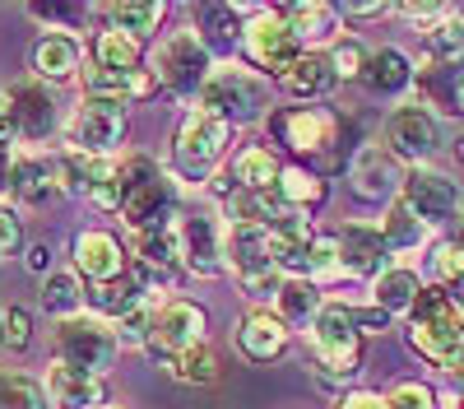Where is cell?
<instances>
[{
	"label": "cell",
	"mask_w": 464,
	"mask_h": 409,
	"mask_svg": "<svg viewBox=\"0 0 464 409\" xmlns=\"http://www.w3.org/2000/svg\"><path fill=\"white\" fill-rule=\"evenodd\" d=\"M404 340L428 367H437V372L455 367L464 358V307H459V297L428 284L418 297V307L404 321Z\"/></svg>",
	"instance_id": "1"
},
{
	"label": "cell",
	"mask_w": 464,
	"mask_h": 409,
	"mask_svg": "<svg viewBox=\"0 0 464 409\" xmlns=\"http://www.w3.org/2000/svg\"><path fill=\"white\" fill-rule=\"evenodd\" d=\"M312 367L325 386H348L362 372V326L353 303H325V312L306 330Z\"/></svg>",
	"instance_id": "2"
},
{
	"label": "cell",
	"mask_w": 464,
	"mask_h": 409,
	"mask_svg": "<svg viewBox=\"0 0 464 409\" xmlns=\"http://www.w3.org/2000/svg\"><path fill=\"white\" fill-rule=\"evenodd\" d=\"M227 149H232V126L209 117L205 107H190L172 135V177L190 186L214 181L218 168L227 163Z\"/></svg>",
	"instance_id": "3"
},
{
	"label": "cell",
	"mask_w": 464,
	"mask_h": 409,
	"mask_svg": "<svg viewBox=\"0 0 464 409\" xmlns=\"http://www.w3.org/2000/svg\"><path fill=\"white\" fill-rule=\"evenodd\" d=\"M121 219L130 233H144L163 219H177V177L144 154H121Z\"/></svg>",
	"instance_id": "4"
},
{
	"label": "cell",
	"mask_w": 464,
	"mask_h": 409,
	"mask_svg": "<svg viewBox=\"0 0 464 409\" xmlns=\"http://www.w3.org/2000/svg\"><path fill=\"white\" fill-rule=\"evenodd\" d=\"M214 52L200 43V33L196 28H181L172 37H163L159 52H153V80H159L163 93H172L177 102L186 107H196L205 84H209V74H214Z\"/></svg>",
	"instance_id": "5"
},
{
	"label": "cell",
	"mask_w": 464,
	"mask_h": 409,
	"mask_svg": "<svg viewBox=\"0 0 464 409\" xmlns=\"http://www.w3.org/2000/svg\"><path fill=\"white\" fill-rule=\"evenodd\" d=\"M196 107H205L209 117H218V122H227L232 131L251 126V122H269V84L260 80L256 70L218 65L209 74V84H205Z\"/></svg>",
	"instance_id": "6"
},
{
	"label": "cell",
	"mask_w": 464,
	"mask_h": 409,
	"mask_svg": "<svg viewBox=\"0 0 464 409\" xmlns=\"http://www.w3.org/2000/svg\"><path fill=\"white\" fill-rule=\"evenodd\" d=\"M126 126H130V107L111 102V98H80L65 117V144L84 149L93 159H121L126 144Z\"/></svg>",
	"instance_id": "7"
},
{
	"label": "cell",
	"mask_w": 464,
	"mask_h": 409,
	"mask_svg": "<svg viewBox=\"0 0 464 409\" xmlns=\"http://www.w3.org/2000/svg\"><path fill=\"white\" fill-rule=\"evenodd\" d=\"M242 56L251 61V70L260 74H269V80H284V74L306 56V47L297 43V33L288 28V19H284V10H269V5H260L251 19H246V37H242Z\"/></svg>",
	"instance_id": "8"
},
{
	"label": "cell",
	"mask_w": 464,
	"mask_h": 409,
	"mask_svg": "<svg viewBox=\"0 0 464 409\" xmlns=\"http://www.w3.org/2000/svg\"><path fill=\"white\" fill-rule=\"evenodd\" d=\"M52 349H56V363L107 377L111 363H116V354H121V340H116V330H111L102 316L84 312V316L56 321V330H52Z\"/></svg>",
	"instance_id": "9"
},
{
	"label": "cell",
	"mask_w": 464,
	"mask_h": 409,
	"mask_svg": "<svg viewBox=\"0 0 464 409\" xmlns=\"http://www.w3.org/2000/svg\"><path fill=\"white\" fill-rule=\"evenodd\" d=\"M381 144L391 149V154L404 163V168H432V159L441 154L446 144V126L437 112H428L422 102H400L391 117H385V135Z\"/></svg>",
	"instance_id": "10"
},
{
	"label": "cell",
	"mask_w": 464,
	"mask_h": 409,
	"mask_svg": "<svg viewBox=\"0 0 464 409\" xmlns=\"http://www.w3.org/2000/svg\"><path fill=\"white\" fill-rule=\"evenodd\" d=\"M205 330H209V312L196 297H163L159 312H153V330H149L144 354L172 367L186 349L205 345Z\"/></svg>",
	"instance_id": "11"
},
{
	"label": "cell",
	"mask_w": 464,
	"mask_h": 409,
	"mask_svg": "<svg viewBox=\"0 0 464 409\" xmlns=\"http://www.w3.org/2000/svg\"><path fill=\"white\" fill-rule=\"evenodd\" d=\"M269 135H275L288 154L297 159H316L339 140V117L330 107H312V102H297V107H275L269 112Z\"/></svg>",
	"instance_id": "12"
},
{
	"label": "cell",
	"mask_w": 464,
	"mask_h": 409,
	"mask_svg": "<svg viewBox=\"0 0 464 409\" xmlns=\"http://www.w3.org/2000/svg\"><path fill=\"white\" fill-rule=\"evenodd\" d=\"M400 200L428 223V229H446L450 219L464 214V196H459V181L441 168H409L404 172V191Z\"/></svg>",
	"instance_id": "13"
},
{
	"label": "cell",
	"mask_w": 464,
	"mask_h": 409,
	"mask_svg": "<svg viewBox=\"0 0 464 409\" xmlns=\"http://www.w3.org/2000/svg\"><path fill=\"white\" fill-rule=\"evenodd\" d=\"M130 266H135V256L126 251L121 238L107 233V229H80V233L70 238V270L80 275L89 288L121 279Z\"/></svg>",
	"instance_id": "14"
},
{
	"label": "cell",
	"mask_w": 464,
	"mask_h": 409,
	"mask_svg": "<svg viewBox=\"0 0 464 409\" xmlns=\"http://www.w3.org/2000/svg\"><path fill=\"white\" fill-rule=\"evenodd\" d=\"M404 172H409V168H404L381 140H376V144H358L353 159H348V186H353V196H362V200H372V205L400 200Z\"/></svg>",
	"instance_id": "15"
},
{
	"label": "cell",
	"mask_w": 464,
	"mask_h": 409,
	"mask_svg": "<svg viewBox=\"0 0 464 409\" xmlns=\"http://www.w3.org/2000/svg\"><path fill=\"white\" fill-rule=\"evenodd\" d=\"M334 238H339V266H343L348 279H367V284H376L385 270L395 266V260H391L395 251H391V242H385L381 223H362V219H353V223H343Z\"/></svg>",
	"instance_id": "16"
},
{
	"label": "cell",
	"mask_w": 464,
	"mask_h": 409,
	"mask_svg": "<svg viewBox=\"0 0 464 409\" xmlns=\"http://www.w3.org/2000/svg\"><path fill=\"white\" fill-rule=\"evenodd\" d=\"M181 247H186V270L196 279H218L227 270L223 260V214L190 209L181 214Z\"/></svg>",
	"instance_id": "17"
},
{
	"label": "cell",
	"mask_w": 464,
	"mask_h": 409,
	"mask_svg": "<svg viewBox=\"0 0 464 409\" xmlns=\"http://www.w3.org/2000/svg\"><path fill=\"white\" fill-rule=\"evenodd\" d=\"M5 112H10V122H14L19 140H28V144H43V140L61 126L56 98L47 93V84H37V80L10 84V89H5Z\"/></svg>",
	"instance_id": "18"
},
{
	"label": "cell",
	"mask_w": 464,
	"mask_h": 409,
	"mask_svg": "<svg viewBox=\"0 0 464 409\" xmlns=\"http://www.w3.org/2000/svg\"><path fill=\"white\" fill-rule=\"evenodd\" d=\"M288 345H293V330L275 307H251L237 321V354L246 363H275L288 354Z\"/></svg>",
	"instance_id": "19"
},
{
	"label": "cell",
	"mask_w": 464,
	"mask_h": 409,
	"mask_svg": "<svg viewBox=\"0 0 464 409\" xmlns=\"http://www.w3.org/2000/svg\"><path fill=\"white\" fill-rule=\"evenodd\" d=\"M80 65H84V43L70 33H43L28 52V70L37 84H70L84 74Z\"/></svg>",
	"instance_id": "20"
},
{
	"label": "cell",
	"mask_w": 464,
	"mask_h": 409,
	"mask_svg": "<svg viewBox=\"0 0 464 409\" xmlns=\"http://www.w3.org/2000/svg\"><path fill=\"white\" fill-rule=\"evenodd\" d=\"M47 395H52L56 409H111L107 377H98V372H80V367H65V363H52L47 367Z\"/></svg>",
	"instance_id": "21"
},
{
	"label": "cell",
	"mask_w": 464,
	"mask_h": 409,
	"mask_svg": "<svg viewBox=\"0 0 464 409\" xmlns=\"http://www.w3.org/2000/svg\"><path fill=\"white\" fill-rule=\"evenodd\" d=\"M413 89H418L413 102H422L428 112H437V117H459V112H464V65L422 61Z\"/></svg>",
	"instance_id": "22"
},
{
	"label": "cell",
	"mask_w": 464,
	"mask_h": 409,
	"mask_svg": "<svg viewBox=\"0 0 464 409\" xmlns=\"http://www.w3.org/2000/svg\"><path fill=\"white\" fill-rule=\"evenodd\" d=\"M256 10H260V5H200V15H196V33H200V43H205L214 56H232V52H242L246 19H251Z\"/></svg>",
	"instance_id": "23"
},
{
	"label": "cell",
	"mask_w": 464,
	"mask_h": 409,
	"mask_svg": "<svg viewBox=\"0 0 464 409\" xmlns=\"http://www.w3.org/2000/svg\"><path fill=\"white\" fill-rule=\"evenodd\" d=\"M135 260L153 275H172V270H186V247H181V214L177 219H163L153 229L135 233Z\"/></svg>",
	"instance_id": "24"
},
{
	"label": "cell",
	"mask_w": 464,
	"mask_h": 409,
	"mask_svg": "<svg viewBox=\"0 0 464 409\" xmlns=\"http://www.w3.org/2000/svg\"><path fill=\"white\" fill-rule=\"evenodd\" d=\"M288 28L297 33V43L306 52H330L339 43V5H325V0H297V5H284Z\"/></svg>",
	"instance_id": "25"
},
{
	"label": "cell",
	"mask_w": 464,
	"mask_h": 409,
	"mask_svg": "<svg viewBox=\"0 0 464 409\" xmlns=\"http://www.w3.org/2000/svg\"><path fill=\"white\" fill-rule=\"evenodd\" d=\"M56 191H61V181H56L52 159H37V154L14 159V172H10V205L14 209H43Z\"/></svg>",
	"instance_id": "26"
},
{
	"label": "cell",
	"mask_w": 464,
	"mask_h": 409,
	"mask_svg": "<svg viewBox=\"0 0 464 409\" xmlns=\"http://www.w3.org/2000/svg\"><path fill=\"white\" fill-rule=\"evenodd\" d=\"M279 84H284V93L297 98V102H321V98H330V93L339 89V74H334L330 52H306Z\"/></svg>",
	"instance_id": "27"
},
{
	"label": "cell",
	"mask_w": 464,
	"mask_h": 409,
	"mask_svg": "<svg viewBox=\"0 0 464 409\" xmlns=\"http://www.w3.org/2000/svg\"><path fill=\"white\" fill-rule=\"evenodd\" d=\"M422 288H428V279H422L413 266H391V270L372 284V307H381L391 321H395V316L409 321V312L418 307Z\"/></svg>",
	"instance_id": "28"
},
{
	"label": "cell",
	"mask_w": 464,
	"mask_h": 409,
	"mask_svg": "<svg viewBox=\"0 0 464 409\" xmlns=\"http://www.w3.org/2000/svg\"><path fill=\"white\" fill-rule=\"evenodd\" d=\"M413 80H418V65L400 47H376L372 61H367V74H362V84L376 98H400V93L413 89Z\"/></svg>",
	"instance_id": "29"
},
{
	"label": "cell",
	"mask_w": 464,
	"mask_h": 409,
	"mask_svg": "<svg viewBox=\"0 0 464 409\" xmlns=\"http://www.w3.org/2000/svg\"><path fill=\"white\" fill-rule=\"evenodd\" d=\"M102 15H107V28L126 33L130 43L144 47V43L159 37V28L168 19V5L163 0H121V5H102Z\"/></svg>",
	"instance_id": "30"
},
{
	"label": "cell",
	"mask_w": 464,
	"mask_h": 409,
	"mask_svg": "<svg viewBox=\"0 0 464 409\" xmlns=\"http://www.w3.org/2000/svg\"><path fill=\"white\" fill-rule=\"evenodd\" d=\"M37 303H43V312L56 316V321L84 316V307H89V284L74 275V270H52L43 284H37Z\"/></svg>",
	"instance_id": "31"
},
{
	"label": "cell",
	"mask_w": 464,
	"mask_h": 409,
	"mask_svg": "<svg viewBox=\"0 0 464 409\" xmlns=\"http://www.w3.org/2000/svg\"><path fill=\"white\" fill-rule=\"evenodd\" d=\"M232 181L242 186V191H275L279 177H284V163L269 144H246L242 154H232Z\"/></svg>",
	"instance_id": "32"
},
{
	"label": "cell",
	"mask_w": 464,
	"mask_h": 409,
	"mask_svg": "<svg viewBox=\"0 0 464 409\" xmlns=\"http://www.w3.org/2000/svg\"><path fill=\"white\" fill-rule=\"evenodd\" d=\"M52 163H56V181H61V191L65 196H93V186L102 181V172H107V163L111 159H93V154H84V149H56L52 154Z\"/></svg>",
	"instance_id": "33"
},
{
	"label": "cell",
	"mask_w": 464,
	"mask_h": 409,
	"mask_svg": "<svg viewBox=\"0 0 464 409\" xmlns=\"http://www.w3.org/2000/svg\"><path fill=\"white\" fill-rule=\"evenodd\" d=\"M330 297L321 293V284L312 279H284L279 297H275V312L288 321V330H312V321L325 312Z\"/></svg>",
	"instance_id": "34"
},
{
	"label": "cell",
	"mask_w": 464,
	"mask_h": 409,
	"mask_svg": "<svg viewBox=\"0 0 464 409\" xmlns=\"http://www.w3.org/2000/svg\"><path fill=\"white\" fill-rule=\"evenodd\" d=\"M275 196L284 200V209L312 214V209H321V205H325L330 186H325V177H321V172H312V168H284V177H279V186H275Z\"/></svg>",
	"instance_id": "35"
},
{
	"label": "cell",
	"mask_w": 464,
	"mask_h": 409,
	"mask_svg": "<svg viewBox=\"0 0 464 409\" xmlns=\"http://www.w3.org/2000/svg\"><path fill=\"white\" fill-rule=\"evenodd\" d=\"M89 56H93V65H102V70H144V47L140 43H130L126 33H116V28H98L93 33V43H89Z\"/></svg>",
	"instance_id": "36"
},
{
	"label": "cell",
	"mask_w": 464,
	"mask_h": 409,
	"mask_svg": "<svg viewBox=\"0 0 464 409\" xmlns=\"http://www.w3.org/2000/svg\"><path fill=\"white\" fill-rule=\"evenodd\" d=\"M381 233H385V242H391V251H418V247H428V223H422L404 200H391L385 205V214H381Z\"/></svg>",
	"instance_id": "37"
},
{
	"label": "cell",
	"mask_w": 464,
	"mask_h": 409,
	"mask_svg": "<svg viewBox=\"0 0 464 409\" xmlns=\"http://www.w3.org/2000/svg\"><path fill=\"white\" fill-rule=\"evenodd\" d=\"M428 275H432L437 288L464 297V229L450 233V238H441V242L432 247V256H428Z\"/></svg>",
	"instance_id": "38"
},
{
	"label": "cell",
	"mask_w": 464,
	"mask_h": 409,
	"mask_svg": "<svg viewBox=\"0 0 464 409\" xmlns=\"http://www.w3.org/2000/svg\"><path fill=\"white\" fill-rule=\"evenodd\" d=\"M422 61L464 65V24L455 19V5H450V15H446L432 33H422Z\"/></svg>",
	"instance_id": "39"
},
{
	"label": "cell",
	"mask_w": 464,
	"mask_h": 409,
	"mask_svg": "<svg viewBox=\"0 0 464 409\" xmlns=\"http://www.w3.org/2000/svg\"><path fill=\"white\" fill-rule=\"evenodd\" d=\"M47 382H33L24 372L0 367V409H47Z\"/></svg>",
	"instance_id": "40"
},
{
	"label": "cell",
	"mask_w": 464,
	"mask_h": 409,
	"mask_svg": "<svg viewBox=\"0 0 464 409\" xmlns=\"http://www.w3.org/2000/svg\"><path fill=\"white\" fill-rule=\"evenodd\" d=\"M172 377H177L181 386H214V382H218V354L209 349V340L196 345V349H186V354L172 363Z\"/></svg>",
	"instance_id": "41"
},
{
	"label": "cell",
	"mask_w": 464,
	"mask_h": 409,
	"mask_svg": "<svg viewBox=\"0 0 464 409\" xmlns=\"http://www.w3.org/2000/svg\"><path fill=\"white\" fill-rule=\"evenodd\" d=\"M330 61H334V74H339V84H348V80H362V74H367V61H372V52L362 47V37L343 33L339 43L330 47Z\"/></svg>",
	"instance_id": "42"
},
{
	"label": "cell",
	"mask_w": 464,
	"mask_h": 409,
	"mask_svg": "<svg viewBox=\"0 0 464 409\" xmlns=\"http://www.w3.org/2000/svg\"><path fill=\"white\" fill-rule=\"evenodd\" d=\"M339 275H343V266H339V238L334 233H316V242H312V270H306V279H312V284H330Z\"/></svg>",
	"instance_id": "43"
},
{
	"label": "cell",
	"mask_w": 464,
	"mask_h": 409,
	"mask_svg": "<svg viewBox=\"0 0 464 409\" xmlns=\"http://www.w3.org/2000/svg\"><path fill=\"white\" fill-rule=\"evenodd\" d=\"M153 312H159V297L144 307H135L130 316H121L111 330H116V340H121V349H144L149 345V330H153Z\"/></svg>",
	"instance_id": "44"
},
{
	"label": "cell",
	"mask_w": 464,
	"mask_h": 409,
	"mask_svg": "<svg viewBox=\"0 0 464 409\" xmlns=\"http://www.w3.org/2000/svg\"><path fill=\"white\" fill-rule=\"evenodd\" d=\"M28 19L47 24V33H70L74 37V24L89 19L84 5H28Z\"/></svg>",
	"instance_id": "45"
},
{
	"label": "cell",
	"mask_w": 464,
	"mask_h": 409,
	"mask_svg": "<svg viewBox=\"0 0 464 409\" xmlns=\"http://www.w3.org/2000/svg\"><path fill=\"white\" fill-rule=\"evenodd\" d=\"M385 404L391 409H441V395L428 382H400V386H391Z\"/></svg>",
	"instance_id": "46"
},
{
	"label": "cell",
	"mask_w": 464,
	"mask_h": 409,
	"mask_svg": "<svg viewBox=\"0 0 464 409\" xmlns=\"http://www.w3.org/2000/svg\"><path fill=\"white\" fill-rule=\"evenodd\" d=\"M14 159H19V131L10 122V112L0 107V200L10 196V172H14Z\"/></svg>",
	"instance_id": "47"
},
{
	"label": "cell",
	"mask_w": 464,
	"mask_h": 409,
	"mask_svg": "<svg viewBox=\"0 0 464 409\" xmlns=\"http://www.w3.org/2000/svg\"><path fill=\"white\" fill-rule=\"evenodd\" d=\"M19 247H24V219L10 200H0V260L14 256Z\"/></svg>",
	"instance_id": "48"
},
{
	"label": "cell",
	"mask_w": 464,
	"mask_h": 409,
	"mask_svg": "<svg viewBox=\"0 0 464 409\" xmlns=\"http://www.w3.org/2000/svg\"><path fill=\"white\" fill-rule=\"evenodd\" d=\"M5 330H10V349H14V354L28 349V345H33V312L10 307V312H5Z\"/></svg>",
	"instance_id": "49"
},
{
	"label": "cell",
	"mask_w": 464,
	"mask_h": 409,
	"mask_svg": "<svg viewBox=\"0 0 464 409\" xmlns=\"http://www.w3.org/2000/svg\"><path fill=\"white\" fill-rule=\"evenodd\" d=\"M395 15V5H385V0H343L339 5V19H385Z\"/></svg>",
	"instance_id": "50"
},
{
	"label": "cell",
	"mask_w": 464,
	"mask_h": 409,
	"mask_svg": "<svg viewBox=\"0 0 464 409\" xmlns=\"http://www.w3.org/2000/svg\"><path fill=\"white\" fill-rule=\"evenodd\" d=\"M334 409H391V404H385V395H376V391H343Z\"/></svg>",
	"instance_id": "51"
},
{
	"label": "cell",
	"mask_w": 464,
	"mask_h": 409,
	"mask_svg": "<svg viewBox=\"0 0 464 409\" xmlns=\"http://www.w3.org/2000/svg\"><path fill=\"white\" fill-rule=\"evenodd\" d=\"M24 266H28L37 279H47V275H52V247H47V242H33L28 256H24Z\"/></svg>",
	"instance_id": "52"
},
{
	"label": "cell",
	"mask_w": 464,
	"mask_h": 409,
	"mask_svg": "<svg viewBox=\"0 0 464 409\" xmlns=\"http://www.w3.org/2000/svg\"><path fill=\"white\" fill-rule=\"evenodd\" d=\"M10 349V330H5V307H0V354Z\"/></svg>",
	"instance_id": "53"
},
{
	"label": "cell",
	"mask_w": 464,
	"mask_h": 409,
	"mask_svg": "<svg viewBox=\"0 0 464 409\" xmlns=\"http://www.w3.org/2000/svg\"><path fill=\"white\" fill-rule=\"evenodd\" d=\"M450 154H455V159H459V163H464V131H459V135H455V140H450Z\"/></svg>",
	"instance_id": "54"
},
{
	"label": "cell",
	"mask_w": 464,
	"mask_h": 409,
	"mask_svg": "<svg viewBox=\"0 0 464 409\" xmlns=\"http://www.w3.org/2000/svg\"><path fill=\"white\" fill-rule=\"evenodd\" d=\"M455 19H459V24H464V5H455Z\"/></svg>",
	"instance_id": "55"
},
{
	"label": "cell",
	"mask_w": 464,
	"mask_h": 409,
	"mask_svg": "<svg viewBox=\"0 0 464 409\" xmlns=\"http://www.w3.org/2000/svg\"><path fill=\"white\" fill-rule=\"evenodd\" d=\"M0 107H5V89H0Z\"/></svg>",
	"instance_id": "56"
},
{
	"label": "cell",
	"mask_w": 464,
	"mask_h": 409,
	"mask_svg": "<svg viewBox=\"0 0 464 409\" xmlns=\"http://www.w3.org/2000/svg\"><path fill=\"white\" fill-rule=\"evenodd\" d=\"M459 307H464V297H459Z\"/></svg>",
	"instance_id": "57"
},
{
	"label": "cell",
	"mask_w": 464,
	"mask_h": 409,
	"mask_svg": "<svg viewBox=\"0 0 464 409\" xmlns=\"http://www.w3.org/2000/svg\"><path fill=\"white\" fill-rule=\"evenodd\" d=\"M459 219H464V214H459Z\"/></svg>",
	"instance_id": "58"
}]
</instances>
